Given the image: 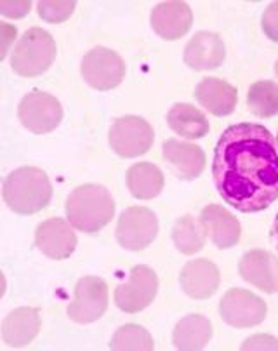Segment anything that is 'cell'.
Instances as JSON below:
<instances>
[{
	"mask_svg": "<svg viewBox=\"0 0 278 351\" xmlns=\"http://www.w3.org/2000/svg\"><path fill=\"white\" fill-rule=\"evenodd\" d=\"M219 197L240 213H261L278 198V145L261 123L229 125L214 149Z\"/></svg>",
	"mask_w": 278,
	"mask_h": 351,
	"instance_id": "1",
	"label": "cell"
},
{
	"mask_svg": "<svg viewBox=\"0 0 278 351\" xmlns=\"http://www.w3.org/2000/svg\"><path fill=\"white\" fill-rule=\"evenodd\" d=\"M115 202L112 193L101 184L77 186L66 198V216L73 228L84 233H96L112 221Z\"/></svg>",
	"mask_w": 278,
	"mask_h": 351,
	"instance_id": "2",
	"label": "cell"
},
{
	"mask_svg": "<svg viewBox=\"0 0 278 351\" xmlns=\"http://www.w3.org/2000/svg\"><path fill=\"white\" fill-rule=\"evenodd\" d=\"M53 197L51 181L42 169L19 167L4 181V202L21 216L40 213Z\"/></svg>",
	"mask_w": 278,
	"mask_h": 351,
	"instance_id": "3",
	"label": "cell"
},
{
	"mask_svg": "<svg viewBox=\"0 0 278 351\" xmlns=\"http://www.w3.org/2000/svg\"><path fill=\"white\" fill-rule=\"evenodd\" d=\"M56 53V42L49 32L30 28L12 49L11 68L19 77H37L49 70Z\"/></svg>",
	"mask_w": 278,
	"mask_h": 351,
	"instance_id": "4",
	"label": "cell"
},
{
	"mask_svg": "<svg viewBox=\"0 0 278 351\" xmlns=\"http://www.w3.org/2000/svg\"><path fill=\"white\" fill-rule=\"evenodd\" d=\"M153 128L141 117L127 115L115 120L110 128L108 141L112 149L124 158L144 155L153 145Z\"/></svg>",
	"mask_w": 278,
	"mask_h": 351,
	"instance_id": "5",
	"label": "cell"
},
{
	"mask_svg": "<svg viewBox=\"0 0 278 351\" xmlns=\"http://www.w3.org/2000/svg\"><path fill=\"white\" fill-rule=\"evenodd\" d=\"M18 117L23 128H27L30 132L47 134L61 123L63 108L53 94L31 90L19 103Z\"/></svg>",
	"mask_w": 278,
	"mask_h": 351,
	"instance_id": "6",
	"label": "cell"
},
{
	"mask_svg": "<svg viewBox=\"0 0 278 351\" xmlns=\"http://www.w3.org/2000/svg\"><path fill=\"white\" fill-rule=\"evenodd\" d=\"M80 73L90 87L110 90L125 79V63L112 49L94 47L84 56Z\"/></svg>",
	"mask_w": 278,
	"mask_h": 351,
	"instance_id": "7",
	"label": "cell"
},
{
	"mask_svg": "<svg viewBox=\"0 0 278 351\" xmlns=\"http://www.w3.org/2000/svg\"><path fill=\"white\" fill-rule=\"evenodd\" d=\"M158 233V219L148 207H129L118 217L117 235L118 243L124 249L139 252L153 243Z\"/></svg>",
	"mask_w": 278,
	"mask_h": 351,
	"instance_id": "8",
	"label": "cell"
},
{
	"mask_svg": "<svg viewBox=\"0 0 278 351\" xmlns=\"http://www.w3.org/2000/svg\"><path fill=\"white\" fill-rule=\"evenodd\" d=\"M158 292L157 273L147 265L131 269L129 280L115 289V304L125 313H138L153 303Z\"/></svg>",
	"mask_w": 278,
	"mask_h": 351,
	"instance_id": "9",
	"label": "cell"
},
{
	"mask_svg": "<svg viewBox=\"0 0 278 351\" xmlns=\"http://www.w3.org/2000/svg\"><path fill=\"white\" fill-rule=\"evenodd\" d=\"M268 306L264 299L245 289H229L219 303L221 318L231 327L249 329L266 318Z\"/></svg>",
	"mask_w": 278,
	"mask_h": 351,
	"instance_id": "10",
	"label": "cell"
},
{
	"mask_svg": "<svg viewBox=\"0 0 278 351\" xmlns=\"http://www.w3.org/2000/svg\"><path fill=\"white\" fill-rule=\"evenodd\" d=\"M108 308V285L99 277H82L75 285V298L68 306V317L77 324H90Z\"/></svg>",
	"mask_w": 278,
	"mask_h": 351,
	"instance_id": "11",
	"label": "cell"
},
{
	"mask_svg": "<svg viewBox=\"0 0 278 351\" xmlns=\"http://www.w3.org/2000/svg\"><path fill=\"white\" fill-rule=\"evenodd\" d=\"M35 243L42 254L51 259H66L73 254L77 247V235L70 223L60 217H53L37 226Z\"/></svg>",
	"mask_w": 278,
	"mask_h": 351,
	"instance_id": "12",
	"label": "cell"
},
{
	"mask_svg": "<svg viewBox=\"0 0 278 351\" xmlns=\"http://www.w3.org/2000/svg\"><path fill=\"white\" fill-rule=\"evenodd\" d=\"M242 278L266 294L278 292V259L268 250L245 252L238 265Z\"/></svg>",
	"mask_w": 278,
	"mask_h": 351,
	"instance_id": "13",
	"label": "cell"
},
{
	"mask_svg": "<svg viewBox=\"0 0 278 351\" xmlns=\"http://www.w3.org/2000/svg\"><path fill=\"white\" fill-rule=\"evenodd\" d=\"M193 14L188 4L179 0L160 2L151 12V27L158 37L166 40H177L192 28Z\"/></svg>",
	"mask_w": 278,
	"mask_h": 351,
	"instance_id": "14",
	"label": "cell"
},
{
	"mask_svg": "<svg viewBox=\"0 0 278 351\" xmlns=\"http://www.w3.org/2000/svg\"><path fill=\"white\" fill-rule=\"evenodd\" d=\"M226 58L225 42L218 34L199 32L184 47V63L192 70H216Z\"/></svg>",
	"mask_w": 278,
	"mask_h": 351,
	"instance_id": "15",
	"label": "cell"
},
{
	"mask_svg": "<svg viewBox=\"0 0 278 351\" xmlns=\"http://www.w3.org/2000/svg\"><path fill=\"white\" fill-rule=\"evenodd\" d=\"M162 154L181 180H197L205 169V154L199 145L179 141V139H167L164 143Z\"/></svg>",
	"mask_w": 278,
	"mask_h": 351,
	"instance_id": "16",
	"label": "cell"
},
{
	"mask_svg": "<svg viewBox=\"0 0 278 351\" xmlns=\"http://www.w3.org/2000/svg\"><path fill=\"white\" fill-rule=\"evenodd\" d=\"M179 284L190 298L209 299L219 287V269L209 259H193L181 269Z\"/></svg>",
	"mask_w": 278,
	"mask_h": 351,
	"instance_id": "17",
	"label": "cell"
},
{
	"mask_svg": "<svg viewBox=\"0 0 278 351\" xmlns=\"http://www.w3.org/2000/svg\"><path fill=\"white\" fill-rule=\"evenodd\" d=\"M207 235L219 249H229L240 240L242 228L237 217L221 206H207L200 214Z\"/></svg>",
	"mask_w": 278,
	"mask_h": 351,
	"instance_id": "18",
	"label": "cell"
},
{
	"mask_svg": "<svg viewBox=\"0 0 278 351\" xmlns=\"http://www.w3.org/2000/svg\"><path fill=\"white\" fill-rule=\"evenodd\" d=\"M195 97L209 113L216 117H226L235 112L238 93L226 80L209 77L195 87Z\"/></svg>",
	"mask_w": 278,
	"mask_h": 351,
	"instance_id": "19",
	"label": "cell"
},
{
	"mask_svg": "<svg viewBox=\"0 0 278 351\" xmlns=\"http://www.w3.org/2000/svg\"><path fill=\"white\" fill-rule=\"evenodd\" d=\"M40 332V313L37 308L21 306L4 318L2 339L8 346L21 348L30 344Z\"/></svg>",
	"mask_w": 278,
	"mask_h": 351,
	"instance_id": "20",
	"label": "cell"
},
{
	"mask_svg": "<svg viewBox=\"0 0 278 351\" xmlns=\"http://www.w3.org/2000/svg\"><path fill=\"white\" fill-rule=\"evenodd\" d=\"M212 337V325L202 315H188L177 322L173 343L177 350L199 351L207 346Z\"/></svg>",
	"mask_w": 278,
	"mask_h": 351,
	"instance_id": "21",
	"label": "cell"
},
{
	"mask_svg": "<svg viewBox=\"0 0 278 351\" xmlns=\"http://www.w3.org/2000/svg\"><path fill=\"white\" fill-rule=\"evenodd\" d=\"M167 123L176 134L186 139H200L209 134V120L207 117L188 103H177L167 113Z\"/></svg>",
	"mask_w": 278,
	"mask_h": 351,
	"instance_id": "22",
	"label": "cell"
},
{
	"mask_svg": "<svg viewBox=\"0 0 278 351\" xmlns=\"http://www.w3.org/2000/svg\"><path fill=\"white\" fill-rule=\"evenodd\" d=\"M127 188L131 191L132 197L139 198V200H150L160 195L164 190V174L160 169L148 162H139L134 164L127 171Z\"/></svg>",
	"mask_w": 278,
	"mask_h": 351,
	"instance_id": "23",
	"label": "cell"
},
{
	"mask_svg": "<svg viewBox=\"0 0 278 351\" xmlns=\"http://www.w3.org/2000/svg\"><path fill=\"white\" fill-rule=\"evenodd\" d=\"M207 232L202 221L192 216H183L173 226V242L181 254L192 256L200 252L205 245Z\"/></svg>",
	"mask_w": 278,
	"mask_h": 351,
	"instance_id": "24",
	"label": "cell"
},
{
	"mask_svg": "<svg viewBox=\"0 0 278 351\" xmlns=\"http://www.w3.org/2000/svg\"><path fill=\"white\" fill-rule=\"evenodd\" d=\"M247 106L252 115L270 119L278 113V84L273 80H260L252 84L247 93Z\"/></svg>",
	"mask_w": 278,
	"mask_h": 351,
	"instance_id": "25",
	"label": "cell"
},
{
	"mask_svg": "<svg viewBox=\"0 0 278 351\" xmlns=\"http://www.w3.org/2000/svg\"><path fill=\"white\" fill-rule=\"evenodd\" d=\"M110 350H136L151 351L155 350V343L151 334L144 327L136 324H127L115 332L110 341Z\"/></svg>",
	"mask_w": 278,
	"mask_h": 351,
	"instance_id": "26",
	"label": "cell"
},
{
	"mask_svg": "<svg viewBox=\"0 0 278 351\" xmlns=\"http://www.w3.org/2000/svg\"><path fill=\"white\" fill-rule=\"evenodd\" d=\"M38 16L47 23H63L73 14L77 2H38Z\"/></svg>",
	"mask_w": 278,
	"mask_h": 351,
	"instance_id": "27",
	"label": "cell"
},
{
	"mask_svg": "<svg viewBox=\"0 0 278 351\" xmlns=\"http://www.w3.org/2000/svg\"><path fill=\"white\" fill-rule=\"evenodd\" d=\"M263 32L278 44V2H271L263 14Z\"/></svg>",
	"mask_w": 278,
	"mask_h": 351,
	"instance_id": "28",
	"label": "cell"
},
{
	"mask_svg": "<svg viewBox=\"0 0 278 351\" xmlns=\"http://www.w3.org/2000/svg\"><path fill=\"white\" fill-rule=\"evenodd\" d=\"M242 350H278V339L268 334H256L242 344Z\"/></svg>",
	"mask_w": 278,
	"mask_h": 351,
	"instance_id": "29",
	"label": "cell"
},
{
	"mask_svg": "<svg viewBox=\"0 0 278 351\" xmlns=\"http://www.w3.org/2000/svg\"><path fill=\"white\" fill-rule=\"evenodd\" d=\"M31 2H0V12L8 18H19L30 12Z\"/></svg>",
	"mask_w": 278,
	"mask_h": 351,
	"instance_id": "30",
	"label": "cell"
},
{
	"mask_svg": "<svg viewBox=\"0 0 278 351\" xmlns=\"http://www.w3.org/2000/svg\"><path fill=\"white\" fill-rule=\"evenodd\" d=\"M273 240H275V247L278 249V213H277V217H275V223H273Z\"/></svg>",
	"mask_w": 278,
	"mask_h": 351,
	"instance_id": "31",
	"label": "cell"
},
{
	"mask_svg": "<svg viewBox=\"0 0 278 351\" xmlns=\"http://www.w3.org/2000/svg\"><path fill=\"white\" fill-rule=\"evenodd\" d=\"M275 75H277V79H278V61L275 63Z\"/></svg>",
	"mask_w": 278,
	"mask_h": 351,
	"instance_id": "32",
	"label": "cell"
}]
</instances>
